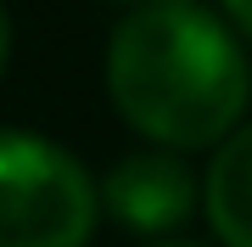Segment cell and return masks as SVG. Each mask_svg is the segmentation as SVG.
Returning a JSON list of instances; mask_svg holds the SVG:
<instances>
[{
  "instance_id": "obj_5",
  "label": "cell",
  "mask_w": 252,
  "mask_h": 247,
  "mask_svg": "<svg viewBox=\"0 0 252 247\" xmlns=\"http://www.w3.org/2000/svg\"><path fill=\"white\" fill-rule=\"evenodd\" d=\"M224 11H230V23L252 39V0H224Z\"/></svg>"
},
{
  "instance_id": "obj_7",
  "label": "cell",
  "mask_w": 252,
  "mask_h": 247,
  "mask_svg": "<svg viewBox=\"0 0 252 247\" xmlns=\"http://www.w3.org/2000/svg\"><path fill=\"white\" fill-rule=\"evenodd\" d=\"M162 247H196V242H162Z\"/></svg>"
},
{
  "instance_id": "obj_6",
  "label": "cell",
  "mask_w": 252,
  "mask_h": 247,
  "mask_svg": "<svg viewBox=\"0 0 252 247\" xmlns=\"http://www.w3.org/2000/svg\"><path fill=\"white\" fill-rule=\"evenodd\" d=\"M6 56H11V28H6V6H0V73H6Z\"/></svg>"
},
{
  "instance_id": "obj_4",
  "label": "cell",
  "mask_w": 252,
  "mask_h": 247,
  "mask_svg": "<svg viewBox=\"0 0 252 247\" xmlns=\"http://www.w3.org/2000/svg\"><path fill=\"white\" fill-rule=\"evenodd\" d=\"M202 208L224 247H252V124L219 141L202 180Z\"/></svg>"
},
{
  "instance_id": "obj_1",
  "label": "cell",
  "mask_w": 252,
  "mask_h": 247,
  "mask_svg": "<svg viewBox=\"0 0 252 247\" xmlns=\"http://www.w3.org/2000/svg\"><path fill=\"white\" fill-rule=\"evenodd\" d=\"M107 90L124 124L174 152L230 141L252 101L241 39L196 0L140 6L112 28Z\"/></svg>"
},
{
  "instance_id": "obj_8",
  "label": "cell",
  "mask_w": 252,
  "mask_h": 247,
  "mask_svg": "<svg viewBox=\"0 0 252 247\" xmlns=\"http://www.w3.org/2000/svg\"><path fill=\"white\" fill-rule=\"evenodd\" d=\"M146 6H168V0H146Z\"/></svg>"
},
{
  "instance_id": "obj_2",
  "label": "cell",
  "mask_w": 252,
  "mask_h": 247,
  "mask_svg": "<svg viewBox=\"0 0 252 247\" xmlns=\"http://www.w3.org/2000/svg\"><path fill=\"white\" fill-rule=\"evenodd\" d=\"M95 202L73 152L28 129H0V247H84Z\"/></svg>"
},
{
  "instance_id": "obj_3",
  "label": "cell",
  "mask_w": 252,
  "mask_h": 247,
  "mask_svg": "<svg viewBox=\"0 0 252 247\" xmlns=\"http://www.w3.org/2000/svg\"><path fill=\"white\" fill-rule=\"evenodd\" d=\"M101 202H107V213L124 230L162 236V230H180L190 219V208H196V174L174 152H135L107 174Z\"/></svg>"
}]
</instances>
